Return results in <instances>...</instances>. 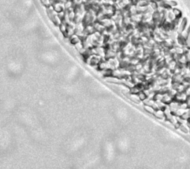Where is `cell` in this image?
I'll list each match as a JSON object with an SVG mask.
<instances>
[{
    "label": "cell",
    "mask_w": 190,
    "mask_h": 169,
    "mask_svg": "<svg viewBox=\"0 0 190 169\" xmlns=\"http://www.w3.org/2000/svg\"><path fill=\"white\" fill-rule=\"evenodd\" d=\"M93 137V130L90 127H76L64 137L60 144V151L68 158L82 156L90 147Z\"/></svg>",
    "instance_id": "obj_1"
},
{
    "label": "cell",
    "mask_w": 190,
    "mask_h": 169,
    "mask_svg": "<svg viewBox=\"0 0 190 169\" xmlns=\"http://www.w3.org/2000/svg\"><path fill=\"white\" fill-rule=\"evenodd\" d=\"M16 133L9 124H0V153L4 157L10 156L16 149Z\"/></svg>",
    "instance_id": "obj_2"
},
{
    "label": "cell",
    "mask_w": 190,
    "mask_h": 169,
    "mask_svg": "<svg viewBox=\"0 0 190 169\" xmlns=\"http://www.w3.org/2000/svg\"><path fill=\"white\" fill-rule=\"evenodd\" d=\"M26 134L31 143L36 146H48L52 140L51 130L44 122L28 129Z\"/></svg>",
    "instance_id": "obj_3"
},
{
    "label": "cell",
    "mask_w": 190,
    "mask_h": 169,
    "mask_svg": "<svg viewBox=\"0 0 190 169\" xmlns=\"http://www.w3.org/2000/svg\"><path fill=\"white\" fill-rule=\"evenodd\" d=\"M14 118L15 122L25 131L43 122L38 114L29 108L16 110L14 112Z\"/></svg>",
    "instance_id": "obj_4"
},
{
    "label": "cell",
    "mask_w": 190,
    "mask_h": 169,
    "mask_svg": "<svg viewBox=\"0 0 190 169\" xmlns=\"http://www.w3.org/2000/svg\"><path fill=\"white\" fill-rule=\"evenodd\" d=\"M117 152V147L115 140L111 138H104L100 143L99 157L102 162L109 164L115 159Z\"/></svg>",
    "instance_id": "obj_5"
},
{
    "label": "cell",
    "mask_w": 190,
    "mask_h": 169,
    "mask_svg": "<svg viewBox=\"0 0 190 169\" xmlns=\"http://www.w3.org/2000/svg\"><path fill=\"white\" fill-rule=\"evenodd\" d=\"M144 109L146 110L147 112L149 113V114H154V113H155V109L152 106L146 105H144Z\"/></svg>",
    "instance_id": "obj_6"
},
{
    "label": "cell",
    "mask_w": 190,
    "mask_h": 169,
    "mask_svg": "<svg viewBox=\"0 0 190 169\" xmlns=\"http://www.w3.org/2000/svg\"><path fill=\"white\" fill-rule=\"evenodd\" d=\"M172 11L173 14H174V15L175 16V17L176 18H180L182 16L181 12H180V11L178 10V9L173 8V9H172Z\"/></svg>",
    "instance_id": "obj_7"
},
{
    "label": "cell",
    "mask_w": 190,
    "mask_h": 169,
    "mask_svg": "<svg viewBox=\"0 0 190 169\" xmlns=\"http://www.w3.org/2000/svg\"><path fill=\"white\" fill-rule=\"evenodd\" d=\"M3 157H4L3 155H2V153H0V164H1V162H2V160H3Z\"/></svg>",
    "instance_id": "obj_8"
}]
</instances>
